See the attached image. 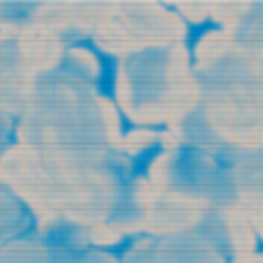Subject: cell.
Segmentation results:
<instances>
[{
  "label": "cell",
  "instance_id": "cell-1",
  "mask_svg": "<svg viewBox=\"0 0 263 263\" xmlns=\"http://www.w3.org/2000/svg\"><path fill=\"white\" fill-rule=\"evenodd\" d=\"M219 23H216L213 20H205L202 23H192L188 27V35H186V46L190 49V54L193 58V51H195V46L200 42V39L205 33L213 32V30H219Z\"/></svg>",
  "mask_w": 263,
  "mask_h": 263
}]
</instances>
